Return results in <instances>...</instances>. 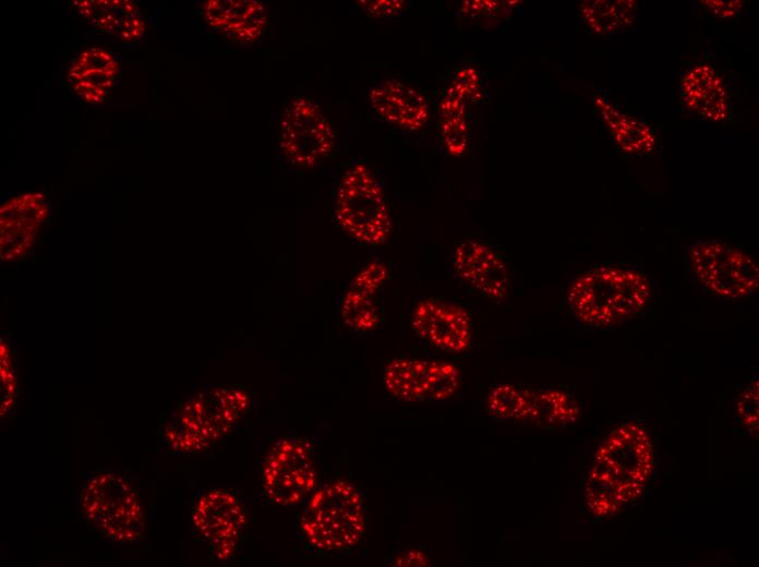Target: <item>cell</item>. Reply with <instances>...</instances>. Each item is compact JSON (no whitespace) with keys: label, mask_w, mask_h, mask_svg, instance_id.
I'll list each match as a JSON object with an SVG mask.
<instances>
[{"label":"cell","mask_w":759,"mask_h":567,"mask_svg":"<svg viewBox=\"0 0 759 567\" xmlns=\"http://www.w3.org/2000/svg\"><path fill=\"white\" fill-rule=\"evenodd\" d=\"M632 0H587L579 4L586 25L598 35H611L627 28L636 17Z\"/></svg>","instance_id":"obj_21"},{"label":"cell","mask_w":759,"mask_h":567,"mask_svg":"<svg viewBox=\"0 0 759 567\" xmlns=\"http://www.w3.org/2000/svg\"><path fill=\"white\" fill-rule=\"evenodd\" d=\"M203 15L214 31L242 45L255 43L267 24L265 5L257 0H208Z\"/></svg>","instance_id":"obj_15"},{"label":"cell","mask_w":759,"mask_h":567,"mask_svg":"<svg viewBox=\"0 0 759 567\" xmlns=\"http://www.w3.org/2000/svg\"><path fill=\"white\" fill-rule=\"evenodd\" d=\"M651 295L647 277L619 266H595L582 273L567 291V303L581 323L611 326L640 314Z\"/></svg>","instance_id":"obj_4"},{"label":"cell","mask_w":759,"mask_h":567,"mask_svg":"<svg viewBox=\"0 0 759 567\" xmlns=\"http://www.w3.org/2000/svg\"><path fill=\"white\" fill-rule=\"evenodd\" d=\"M580 413L578 403L567 393L556 389H533L530 422L562 426L575 422Z\"/></svg>","instance_id":"obj_22"},{"label":"cell","mask_w":759,"mask_h":567,"mask_svg":"<svg viewBox=\"0 0 759 567\" xmlns=\"http://www.w3.org/2000/svg\"><path fill=\"white\" fill-rule=\"evenodd\" d=\"M737 413L749 433L758 434V381L750 383L737 401Z\"/></svg>","instance_id":"obj_27"},{"label":"cell","mask_w":759,"mask_h":567,"mask_svg":"<svg viewBox=\"0 0 759 567\" xmlns=\"http://www.w3.org/2000/svg\"><path fill=\"white\" fill-rule=\"evenodd\" d=\"M532 389L513 384H498L492 387L485 399L487 413L495 420L528 421Z\"/></svg>","instance_id":"obj_24"},{"label":"cell","mask_w":759,"mask_h":567,"mask_svg":"<svg viewBox=\"0 0 759 567\" xmlns=\"http://www.w3.org/2000/svg\"><path fill=\"white\" fill-rule=\"evenodd\" d=\"M84 521L113 544H132L146 529L145 508L133 479L112 468L91 471L76 493Z\"/></svg>","instance_id":"obj_3"},{"label":"cell","mask_w":759,"mask_h":567,"mask_svg":"<svg viewBox=\"0 0 759 567\" xmlns=\"http://www.w3.org/2000/svg\"><path fill=\"white\" fill-rule=\"evenodd\" d=\"M0 213L2 252H22L32 245L48 208L43 194L26 193L5 202Z\"/></svg>","instance_id":"obj_18"},{"label":"cell","mask_w":759,"mask_h":567,"mask_svg":"<svg viewBox=\"0 0 759 567\" xmlns=\"http://www.w3.org/2000/svg\"><path fill=\"white\" fill-rule=\"evenodd\" d=\"M688 258L699 282L715 295L739 299L758 290V265L739 249L716 240L697 241L689 246Z\"/></svg>","instance_id":"obj_8"},{"label":"cell","mask_w":759,"mask_h":567,"mask_svg":"<svg viewBox=\"0 0 759 567\" xmlns=\"http://www.w3.org/2000/svg\"><path fill=\"white\" fill-rule=\"evenodd\" d=\"M120 64L101 47L82 50L68 68L67 80L72 93L88 105L101 104L113 88Z\"/></svg>","instance_id":"obj_16"},{"label":"cell","mask_w":759,"mask_h":567,"mask_svg":"<svg viewBox=\"0 0 759 567\" xmlns=\"http://www.w3.org/2000/svg\"><path fill=\"white\" fill-rule=\"evenodd\" d=\"M225 437L208 395L178 405L160 423L158 433L161 445L180 455L204 453Z\"/></svg>","instance_id":"obj_12"},{"label":"cell","mask_w":759,"mask_h":567,"mask_svg":"<svg viewBox=\"0 0 759 567\" xmlns=\"http://www.w3.org/2000/svg\"><path fill=\"white\" fill-rule=\"evenodd\" d=\"M370 292L349 286L340 303V319L354 333H369L381 324V311Z\"/></svg>","instance_id":"obj_25"},{"label":"cell","mask_w":759,"mask_h":567,"mask_svg":"<svg viewBox=\"0 0 759 567\" xmlns=\"http://www.w3.org/2000/svg\"><path fill=\"white\" fill-rule=\"evenodd\" d=\"M359 3L366 14L376 17L397 16L405 5L403 1L398 0L360 1Z\"/></svg>","instance_id":"obj_29"},{"label":"cell","mask_w":759,"mask_h":567,"mask_svg":"<svg viewBox=\"0 0 759 567\" xmlns=\"http://www.w3.org/2000/svg\"><path fill=\"white\" fill-rule=\"evenodd\" d=\"M429 558L425 553L421 551H408L402 555L398 556L394 565L396 566H425L429 565Z\"/></svg>","instance_id":"obj_31"},{"label":"cell","mask_w":759,"mask_h":567,"mask_svg":"<svg viewBox=\"0 0 759 567\" xmlns=\"http://www.w3.org/2000/svg\"><path fill=\"white\" fill-rule=\"evenodd\" d=\"M467 99L446 89L439 101V128L443 144L453 156L462 155L467 148Z\"/></svg>","instance_id":"obj_23"},{"label":"cell","mask_w":759,"mask_h":567,"mask_svg":"<svg viewBox=\"0 0 759 567\" xmlns=\"http://www.w3.org/2000/svg\"><path fill=\"white\" fill-rule=\"evenodd\" d=\"M366 506L360 486L336 479L315 488L304 502L298 523V542L312 556L345 554L365 535Z\"/></svg>","instance_id":"obj_2"},{"label":"cell","mask_w":759,"mask_h":567,"mask_svg":"<svg viewBox=\"0 0 759 567\" xmlns=\"http://www.w3.org/2000/svg\"><path fill=\"white\" fill-rule=\"evenodd\" d=\"M207 395L225 435H232L249 410V396L234 387L215 388Z\"/></svg>","instance_id":"obj_26"},{"label":"cell","mask_w":759,"mask_h":567,"mask_svg":"<svg viewBox=\"0 0 759 567\" xmlns=\"http://www.w3.org/2000/svg\"><path fill=\"white\" fill-rule=\"evenodd\" d=\"M368 99L380 118L402 130L421 129L430 116L426 97L398 80L390 79L377 83L370 89Z\"/></svg>","instance_id":"obj_14"},{"label":"cell","mask_w":759,"mask_h":567,"mask_svg":"<svg viewBox=\"0 0 759 567\" xmlns=\"http://www.w3.org/2000/svg\"><path fill=\"white\" fill-rule=\"evenodd\" d=\"M334 213L340 228L360 243L378 245L389 237L391 219L384 189L363 162L351 164L340 177Z\"/></svg>","instance_id":"obj_5"},{"label":"cell","mask_w":759,"mask_h":567,"mask_svg":"<svg viewBox=\"0 0 759 567\" xmlns=\"http://www.w3.org/2000/svg\"><path fill=\"white\" fill-rule=\"evenodd\" d=\"M262 490L266 504L296 507L317 487V471L311 444L303 437H280L262 463Z\"/></svg>","instance_id":"obj_6"},{"label":"cell","mask_w":759,"mask_h":567,"mask_svg":"<svg viewBox=\"0 0 759 567\" xmlns=\"http://www.w3.org/2000/svg\"><path fill=\"white\" fill-rule=\"evenodd\" d=\"M387 276V267L380 261H372L356 274L350 286L376 294Z\"/></svg>","instance_id":"obj_28"},{"label":"cell","mask_w":759,"mask_h":567,"mask_svg":"<svg viewBox=\"0 0 759 567\" xmlns=\"http://www.w3.org/2000/svg\"><path fill=\"white\" fill-rule=\"evenodd\" d=\"M702 5L714 16L730 19L736 16L744 1L740 0H703Z\"/></svg>","instance_id":"obj_30"},{"label":"cell","mask_w":759,"mask_h":567,"mask_svg":"<svg viewBox=\"0 0 759 567\" xmlns=\"http://www.w3.org/2000/svg\"><path fill=\"white\" fill-rule=\"evenodd\" d=\"M88 25L123 43H134L146 32V22L131 0H76L72 2Z\"/></svg>","instance_id":"obj_17"},{"label":"cell","mask_w":759,"mask_h":567,"mask_svg":"<svg viewBox=\"0 0 759 567\" xmlns=\"http://www.w3.org/2000/svg\"><path fill=\"white\" fill-rule=\"evenodd\" d=\"M410 325L423 343L438 352L463 354L472 346L471 315L451 301L437 298L420 300L411 312Z\"/></svg>","instance_id":"obj_11"},{"label":"cell","mask_w":759,"mask_h":567,"mask_svg":"<svg viewBox=\"0 0 759 567\" xmlns=\"http://www.w3.org/2000/svg\"><path fill=\"white\" fill-rule=\"evenodd\" d=\"M685 106L709 121H723L730 112L728 93L719 73L708 64L688 70L680 81Z\"/></svg>","instance_id":"obj_19"},{"label":"cell","mask_w":759,"mask_h":567,"mask_svg":"<svg viewBox=\"0 0 759 567\" xmlns=\"http://www.w3.org/2000/svg\"><path fill=\"white\" fill-rule=\"evenodd\" d=\"M334 145V129L313 100L297 97L287 105L279 122V148L288 162L312 168L329 156Z\"/></svg>","instance_id":"obj_10"},{"label":"cell","mask_w":759,"mask_h":567,"mask_svg":"<svg viewBox=\"0 0 759 567\" xmlns=\"http://www.w3.org/2000/svg\"><path fill=\"white\" fill-rule=\"evenodd\" d=\"M383 384L396 400L410 403L445 402L462 386L460 369L451 362L397 357L384 366Z\"/></svg>","instance_id":"obj_7"},{"label":"cell","mask_w":759,"mask_h":567,"mask_svg":"<svg viewBox=\"0 0 759 567\" xmlns=\"http://www.w3.org/2000/svg\"><path fill=\"white\" fill-rule=\"evenodd\" d=\"M594 102L617 145L630 154H646L653 149L655 138L642 121L621 111L601 96Z\"/></svg>","instance_id":"obj_20"},{"label":"cell","mask_w":759,"mask_h":567,"mask_svg":"<svg viewBox=\"0 0 759 567\" xmlns=\"http://www.w3.org/2000/svg\"><path fill=\"white\" fill-rule=\"evenodd\" d=\"M451 267L456 276L479 294L503 300L508 293L509 274L503 257L487 244L467 240L456 246Z\"/></svg>","instance_id":"obj_13"},{"label":"cell","mask_w":759,"mask_h":567,"mask_svg":"<svg viewBox=\"0 0 759 567\" xmlns=\"http://www.w3.org/2000/svg\"><path fill=\"white\" fill-rule=\"evenodd\" d=\"M246 512L241 493L231 487H215L201 493L191 511V526L209 545L216 560L229 559L238 550Z\"/></svg>","instance_id":"obj_9"},{"label":"cell","mask_w":759,"mask_h":567,"mask_svg":"<svg viewBox=\"0 0 759 567\" xmlns=\"http://www.w3.org/2000/svg\"><path fill=\"white\" fill-rule=\"evenodd\" d=\"M653 467L647 431L635 422L613 430L600 444L586 484V503L599 518L611 517L643 492Z\"/></svg>","instance_id":"obj_1"}]
</instances>
